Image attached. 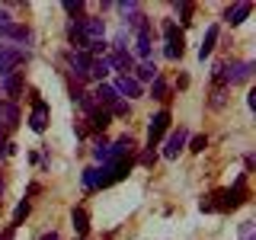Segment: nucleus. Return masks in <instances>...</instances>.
<instances>
[{
    "mask_svg": "<svg viewBox=\"0 0 256 240\" xmlns=\"http://www.w3.org/2000/svg\"><path fill=\"white\" fill-rule=\"evenodd\" d=\"M253 70H256V64L253 61H244V64H230V70L224 68V64H218L214 74H218L221 84H244V80L253 77Z\"/></svg>",
    "mask_w": 256,
    "mask_h": 240,
    "instance_id": "f257e3e1",
    "label": "nucleus"
},
{
    "mask_svg": "<svg viewBox=\"0 0 256 240\" xmlns=\"http://www.w3.org/2000/svg\"><path fill=\"white\" fill-rule=\"evenodd\" d=\"M77 29H80V36L86 38V45L90 42H106V22H102L100 16H80Z\"/></svg>",
    "mask_w": 256,
    "mask_h": 240,
    "instance_id": "f03ea898",
    "label": "nucleus"
},
{
    "mask_svg": "<svg viewBox=\"0 0 256 240\" xmlns=\"http://www.w3.org/2000/svg\"><path fill=\"white\" fill-rule=\"evenodd\" d=\"M26 61V52L22 48H13V45H0V77H10L16 74V68Z\"/></svg>",
    "mask_w": 256,
    "mask_h": 240,
    "instance_id": "7ed1b4c3",
    "label": "nucleus"
},
{
    "mask_svg": "<svg viewBox=\"0 0 256 240\" xmlns=\"http://www.w3.org/2000/svg\"><path fill=\"white\" fill-rule=\"evenodd\" d=\"M164 38H166V48H164V54L166 58H180L182 54V32H180V26L170 20V22H164Z\"/></svg>",
    "mask_w": 256,
    "mask_h": 240,
    "instance_id": "20e7f679",
    "label": "nucleus"
},
{
    "mask_svg": "<svg viewBox=\"0 0 256 240\" xmlns=\"http://www.w3.org/2000/svg\"><path fill=\"white\" fill-rule=\"evenodd\" d=\"M166 128H170V112H157V116H150V125H148V141H150V148L166 134Z\"/></svg>",
    "mask_w": 256,
    "mask_h": 240,
    "instance_id": "39448f33",
    "label": "nucleus"
},
{
    "mask_svg": "<svg viewBox=\"0 0 256 240\" xmlns=\"http://www.w3.org/2000/svg\"><path fill=\"white\" fill-rule=\"evenodd\" d=\"M186 141H189L186 128H180V132H170V138H166V144H164V157H166V160H176V157H180V150L186 148Z\"/></svg>",
    "mask_w": 256,
    "mask_h": 240,
    "instance_id": "423d86ee",
    "label": "nucleus"
},
{
    "mask_svg": "<svg viewBox=\"0 0 256 240\" xmlns=\"http://www.w3.org/2000/svg\"><path fill=\"white\" fill-rule=\"evenodd\" d=\"M0 38H10V42H22L26 45L29 38H32V32L26 29V26H20V22H4V26H0Z\"/></svg>",
    "mask_w": 256,
    "mask_h": 240,
    "instance_id": "0eeeda50",
    "label": "nucleus"
},
{
    "mask_svg": "<svg viewBox=\"0 0 256 240\" xmlns=\"http://www.w3.org/2000/svg\"><path fill=\"white\" fill-rule=\"evenodd\" d=\"M244 196H246L244 180H237V182H234V189H224L221 196H218V198H221V205H218V208H237L240 202H244Z\"/></svg>",
    "mask_w": 256,
    "mask_h": 240,
    "instance_id": "6e6552de",
    "label": "nucleus"
},
{
    "mask_svg": "<svg viewBox=\"0 0 256 240\" xmlns=\"http://www.w3.org/2000/svg\"><path fill=\"white\" fill-rule=\"evenodd\" d=\"M112 90H116V96H125V100H134V96H141V84L134 77H118L116 80V86H112Z\"/></svg>",
    "mask_w": 256,
    "mask_h": 240,
    "instance_id": "1a4fd4ad",
    "label": "nucleus"
},
{
    "mask_svg": "<svg viewBox=\"0 0 256 240\" xmlns=\"http://www.w3.org/2000/svg\"><path fill=\"white\" fill-rule=\"evenodd\" d=\"M90 54H86V52H70L68 54V68L70 70H74V74L77 77H86V74H90Z\"/></svg>",
    "mask_w": 256,
    "mask_h": 240,
    "instance_id": "9d476101",
    "label": "nucleus"
},
{
    "mask_svg": "<svg viewBox=\"0 0 256 240\" xmlns=\"http://www.w3.org/2000/svg\"><path fill=\"white\" fill-rule=\"evenodd\" d=\"M45 125H48V106H45L42 100H36V106H32V116H29V128L42 134Z\"/></svg>",
    "mask_w": 256,
    "mask_h": 240,
    "instance_id": "9b49d317",
    "label": "nucleus"
},
{
    "mask_svg": "<svg viewBox=\"0 0 256 240\" xmlns=\"http://www.w3.org/2000/svg\"><path fill=\"white\" fill-rule=\"evenodd\" d=\"M250 10H253V4H234V6H228V13H224V20L230 22V26H240V22L250 16Z\"/></svg>",
    "mask_w": 256,
    "mask_h": 240,
    "instance_id": "f8f14e48",
    "label": "nucleus"
},
{
    "mask_svg": "<svg viewBox=\"0 0 256 240\" xmlns=\"http://www.w3.org/2000/svg\"><path fill=\"white\" fill-rule=\"evenodd\" d=\"M93 100H96V106H116V102H118V96H116V90H112V86L109 84H100V86H96V93H93Z\"/></svg>",
    "mask_w": 256,
    "mask_h": 240,
    "instance_id": "ddd939ff",
    "label": "nucleus"
},
{
    "mask_svg": "<svg viewBox=\"0 0 256 240\" xmlns=\"http://www.w3.org/2000/svg\"><path fill=\"white\" fill-rule=\"evenodd\" d=\"M214 42H218V26H208V32H205V38H202V48H198V61H205L208 54H212V48H214Z\"/></svg>",
    "mask_w": 256,
    "mask_h": 240,
    "instance_id": "4468645a",
    "label": "nucleus"
},
{
    "mask_svg": "<svg viewBox=\"0 0 256 240\" xmlns=\"http://www.w3.org/2000/svg\"><path fill=\"white\" fill-rule=\"evenodd\" d=\"M0 118H4L6 128H13L16 122H20V109H16V102H4V100H0Z\"/></svg>",
    "mask_w": 256,
    "mask_h": 240,
    "instance_id": "2eb2a0df",
    "label": "nucleus"
},
{
    "mask_svg": "<svg viewBox=\"0 0 256 240\" xmlns=\"http://www.w3.org/2000/svg\"><path fill=\"white\" fill-rule=\"evenodd\" d=\"M109 68H118L122 70V77L132 70V54L128 52H116V54H109Z\"/></svg>",
    "mask_w": 256,
    "mask_h": 240,
    "instance_id": "dca6fc26",
    "label": "nucleus"
},
{
    "mask_svg": "<svg viewBox=\"0 0 256 240\" xmlns=\"http://www.w3.org/2000/svg\"><path fill=\"white\" fill-rule=\"evenodd\" d=\"M4 90H6V96H10V100H16V96L22 93V77H20V70H16V74H10V77H4Z\"/></svg>",
    "mask_w": 256,
    "mask_h": 240,
    "instance_id": "f3484780",
    "label": "nucleus"
},
{
    "mask_svg": "<svg viewBox=\"0 0 256 240\" xmlns=\"http://www.w3.org/2000/svg\"><path fill=\"white\" fill-rule=\"evenodd\" d=\"M70 228H74L80 237L86 234V228H90V218H86V212H84V208H74V214H70Z\"/></svg>",
    "mask_w": 256,
    "mask_h": 240,
    "instance_id": "a211bd4d",
    "label": "nucleus"
},
{
    "mask_svg": "<svg viewBox=\"0 0 256 240\" xmlns=\"http://www.w3.org/2000/svg\"><path fill=\"white\" fill-rule=\"evenodd\" d=\"M109 58H93L90 61V74H86V77H93V80H102V77H106L109 74Z\"/></svg>",
    "mask_w": 256,
    "mask_h": 240,
    "instance_id": "6ab92c4d",
    "label": "nucleus"
},
{
    "mask_svg": "<svg viewBox=\"0 0 256 240\" xmlns=\"http://www.w3.org/2000/svg\"><path fill=\"white\" fill-rule=\"evenodd\" d=\"M90 122H93V132H102L109 122H112V116H109V109H96L93 116H90Z\"/></svg>",
    "mask_w": 256,
    "mask_h": 240,
    "instance_id": "aec40b11",
    "label": "nucleus"
},
{
    "mask_svg": "<svg viewBox=\"0 0 256 240\" xmlns=\"http://www.w3.org/2000/svg\"><path fill=\"white\" fill-rule=\"evenodd\" d=\"M138 54L141 58H150V29L138 32Z\"/></svg>",
    "mask_w": 256,
    "mask_h": 240,
    "instance_id": "412c9836",
    "label": "nucleus"
},
{
    "mask_svg": "<svg viewBox=\"0 0 256 240\" xmlns=\"http://www.w3.org/2000/svg\"><path fill=\"white\" fill-rule=\"evenodd\" d=\"M154 77H157V64L154 61H144L141 68H138V77H134V80L141 84V80H154Z\"/></svg>",
    "mask_w": 256,
    "mask_h": 240,
    "instance_id": "4be33fe9",
    "label": "nucleus"
},
{
    "mask_svg": "<svg viewBox=\"0 0 256 240\" xmlns=\"http://www.w3.org/2000/svg\"><path fill=\"white\" fill-rule=\"evenodd\" d=\"M26 214H29V202L22 198V202L16 205V212H13V224H10V228H20V224L26 221Z\"/></svg>",
    "mask_w": 256,
    "mask_h": 240,
    "instance_id": "5701e85b",
    "label": "nucleus"
},
{
    "mask_svg": "<svg viewBox=\"0 0 256 240\" xmlns=\"http://www.w3.org/2000/svg\"><path fill=\"white\" fill-rule=\"evenodd\" d=\"M150 96H154V100H166V84L160 77L150 80Z\"/></svg>",
    "mask_w": 256,
    "mask_h": 240,
    "instance_id": "b1692460",
    "label": "nucleus"
},
{
    "mask_svg": "<svg viewBox=\"0 0 256 240\" xmlns=\"http://www.w3.org/2000/svg\"><path fill=\"white\" fill-rule=\"evenodd\" d=\"M96 180H100V170H96V166L84 170V186H86V189H96Z\"/></svg>",
    "mask_w": 256,
    "mask_h": 240,
    "instance_id": "393cba45",
    "label": "nucleus"
},
{
    "mask_svg": "<svg viewBox=\"0 0 256 240\" xmlns=\"http://www.w3.org/2000/svg\"><path fill=\"white\" fill-rule=\"evenodd\" d=\"M64 10H68L70 16H80L84 13V0H64Z\"/></svg>",
    "mask_w": 256,
    "mask_h": 240,
    "instance_id": "a878e982",
    "label": "nucleus"
},
{
    "mask_svg": "<svg viewBox=\"0 0 256 240\" xmlns=\"http://www.w3.org/2000/svg\"><path fill=\"white\" fill-rule=\"evenodd\" d=\"M189 148H192V150H196V154H202V150L208 148V138H205V134H196V138H192V141H189Z\"/></svg>",
    "mask_w": 256,
    "mask_h": 240,
    "instance_id": "bb28decb",
    "label": "nucleus"
},
{
    "mask_svg": "<svg viewBox=\"0 0 256 240\" xmlns=\"http://www.w3.org/2000/svg\"><path fill=\"white\" fill-rule=\"evenodd\" d=\"M128 112H132V109H128V102H125V100H118V102H116V106H112V109H109V116H118V118H125V116H128Z\"/></svg>",
    "mask_w": 256,
    "mask_h": 240,
    "instance_id": "cd10ccee",
    "label": "nucleus"
},
{
    "mask_svg": "<svg viewBox=\"0 0 256 240\" xmlns=\"http://www.w3.org/2000/svg\"><path fill=\"white\" fill-rule=\"evenodd\" d=\"M176 10H180L182 22H189V13H192V4H176Z\"/></svg>",
    "mask_w": 256,
    "mask_h": 240,
    "instance_id": "c85d7f7f",
    "label": "nucleus"
},
{
    "mask_svg": "<svg viewBox=\"0 0 256 240\" xmlns=\"http://www.w3.org/2000/svg\"><path fill=\"white\" fill-rule=\"evenodd\" d=\"M141 164H144V166L154 164V150H144V154H141Z\"/></svg>",
    "mask_w": 256,
    "mask_h": 240,
    "instance_id": "c756f323",
    "label": "nucleus"
},
{
    "mask_svg": "<svg viewBox=\"0 0 256 240\" xmlns=\"http://www.w3.org/2000/svg\"><path fill=\"white\" fill-rule=\"evenodd\" d=\"M13 234H16V228H6V234L0 237V240H13Z\"/></svg>",
    "mask_w": 256,
    "mask_h": 240,
    "instance_id": "7c9ffc66",
    "label": "nucleus"
},
{
    "mask_svg": "<svg viewBox=\"0 0 256 240\" xmlns=\"http://www.w3.org/2000/svg\"><path fill=\"white\" fill-rule=\"evenodd\" d=\"M38 240H58V234H54V230H52V234H42Z\"/></svg>",
    "mask_w": 256,
    "mask_h": 240,
    "instance_id": "2f4dec72",
    "label": "nucleus"
},
{
    "mask_svg": "<svg viewBox=\"0 0 256 240\" xmlns=\"http://www.w3.org/2000/svg\"><path fill=\"white\" fill-rule=\"evenodd\" d=\"M4 22H10V16H6L4 10H0V26H4Z\"/></svg>",
    "mask_w": 256,
    "mask_h": 240,
    "instance_id": "473e14b6",
    "label": "nucleus"
},
{
    "mask_svg": "<svg viewBox=\"0 0 256 240\" xmlns=\"http://www.w3.org/2000/svg\"><path fill=\"white\" fill-rule=\"evenodd\" d=\"M0 196H4V182H0Z\"/></svg>",
    "mask_w": 256,
    "mask_h": 240,
    "instance_id": "72a5a7b5",
    "label": "nucleus"
}]
</instances>
